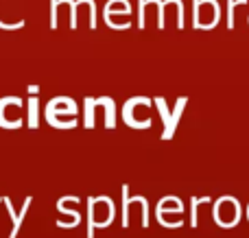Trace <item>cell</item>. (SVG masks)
Segmentation results:
<instances>
[{
  "label": "cell",
  "mask_w": 249,
  "mask_h": 238,
  "mask_svg": "<svg viewBox=\"0 0 249 238\" xmlns=\"http://www.w3.org/2000/svg\"><path fill=\"white\" fill-rule=\"evenodd\" d=\"M44 118L55 129H74L79 122V107L68 96H57L46 105Z\"/></svg>",
  "instance_id": "obj_1"
},
{
  "label": "cell",
  "mask_w": 249,
  "mask_h": 238,
  "mask_svg": "<svg viewBox=\"0 0 249 238\" xmlns=\"http://www.w3.org/2000/svg\"><path fill=\"white\" fill-rule=\"evenodd\" d=\"M86 205H88V217H86V223H88V232L86 236L88 238H94V230L96 227H109L116 217V208H114V201L109 199L107 195L103 197H88L86 199Z\"/></svg>",
  "instance_id": "obj_2"
},
{
  "label": "cell",
  "mask_w": 249,
  "mask_h": 238,
  "mask_svg": "<svg viewBox=\"0 0 249 238\" xmlns=\"http://www.w3.org/2000/svg\"><path fill=\"white\" fill-rule=\"evenodd\" d=\"M20 109H22V99H18V96L0 99V127L2 129H20L24 125Z\"/></svg>",
  "instance_id": "obj_3"
},
{
  "label": "cell",
  "mask_w": 249,
  "mask_h": 238,
  "mask_svg": "<svg viewBox=\"0 0 249 238\" xmlns=\"http://www.w3.org/2000/svg\"><path fill=\"white\" fill-rule=\"evenodd\" d=\"M2 204L7 205V212H9V217H11V232H9V238H18L22 223H24V217L29 214L31 204H33V197H24L20 212H16V208H13V201L9 199V197H2Z\"/></svg>",
  "instance_id": "obj_4"
},
{
  "label": "cell",
  "mask_w": 249,
  "mask_h": 238,
  "mask_svg": "<svg viewBox=\"0 0 249 238\" xmlns=\"http://www.w3.org/2000/svg\"><path fill=\"white\" fill-rule=\"evenodd\" d=\"M184 103L186 101H179V103H177V109L171 114L166 109V103H164L162 99L155 101V105L160 107V116H162V120H164V134H162L164 140L173 138V134H175V127H177V120H179V116H181V107H184Z\"/></svg>",
  "instance_id": "obj_5"
},
{
  "label": "cell",
  "mask_w": 249,
  "mask_h": 238,
  "mask_svg": "<svg viewBox=\"0 0 249 238\" xmlns=\"http://www.w3.org/2000/svg\"><path fill=\"white\" fill-rule=\"evenodd\" d=\"M74 204H81V197H77V195H66V197H61L59 201H57V212L59 214H68V217H72L74 221H79L81 223V212L79 210H72L70 205H74Z\"/></svg>",
  "instance_id": "obj_6"
},
{
  "label": "cell",
  "mask_w": 249,
  "mask_h": 238,
  "mask_svg": "<svg viewBox=\"0 0 249 238\" xmlns=\"http://www.w3.org/2000/svg\"><path fill=\"white\" fill-rule=\"evenodd\" d=\"M26 107H29V112H26V122H29L31 129H37L39 127V101H37V96L31 94Z\"/></svg>",
  "instance_id": "obj_7"
},
{
  "label": "cell",
  "mask_w": 249,
  "mask_h": 238,
  "mask_svg": "<svg viewBox=\"0 0 249 238\" xmlns=\"http://www.w3.org/2000/svg\"><path fill=\"white\" fill-rule=\"evenodd\" d=\"M0 201H2V197H0Z\"/></svg>",
  "instance_id": "obj_8"
}]
</instances>
